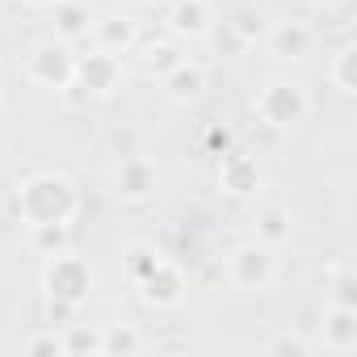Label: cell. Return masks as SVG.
<instances>
[{"label": "cell", "mask_w": 357, "mask_h": 357, "mask_svg": "<svg viewBox=\"0 0 357 357\" xmlns=\"http://www.w3.org/2000/svg\"><path fill=\"white\" fill-rule=\"evenodd\" d=\"M80 211V194L63 172H30L17 190V215L26 227L38 223H72Z\"/></svg>", "instance_id": "obj_1"}, {"label": "cell", "mask_w": 357, "mask_h": 357, "mask_svg": "<svg viewBox=\"0 0 357 357\" xmlns=\"http://www.w3.org/2000/svg\"><path fill=\"white\" fill-rule=\"evenodd\" d=\"M252 109H257V118H261L265 126L290 130V126H298V122L311 114V97H307V89H303L298 80H269V84L257 93Z\"/></svg>", "instance_id": "obj_2"}, {"label": "cell", "mask_w": 357, "mask_h": 357, "mask_svg": "<svg viewBox=\"0 0 357 357\" xmlns=\"http://www.w3.org/2000/svg\"><path fill=\"white\" fill-rule=\"evenodd\" d=\"M227 278H231L236 290H257V294L269 290V286L278 282V257H273V248H269V244H257V240L231 248V257H227Z\"/></svg>", "instance_id": "obj_3"}, {"label": "cell", "mask_w": 357, "mask_h": 357, "mask_svg": "<svg viewBox=\"0 0 357 357\" xmlns=\"http://www.w3.org/2000/svg\"><path fill=\"white\" fill-rule=\"evenodd\" d=\"M43 286H47V298H63V303H84V294L93 290V269L80 261V257H72V252H59V257H47V278H43Z\"/></svg>", "instance_id": "obj_4"}, {"label": "cell", "mask_w": 357, "mask_h": 357, "mask_svg": "<svg viewBox=\"0 0 357 357\" xmlns=\"http://www.w3.org/2000/svg\"><path fill=\"white\" fill-rule=\"evenodd\" d=\"M26 76L43 89H72V76H76V55L68 51V43H47V47H34L30 59H26Z\"/></svg>", "instance_id": "obj_5"}, {"label": "cell", "mask_w": 357, "mask_h": 357, "mask_svg": "<svg viewBox=\"0 0 357 357\" xmlns=\"http://www.w3.org/2000/svg\"><path fill=\"white\" fill-rule=\"evenodd\" d=\"M72 84H80L84 93L93 97H109L118 84H122V59L109 55V51H93V55H76V76Z\"/></svg>", "instance_id": "obj_6"}, {"label": "cell", "mask_w": 357, "mask_h": 357, "mask_svg": "<svg viewBox=\"0 0 357 357\" xmlns=\"http://www.w3.org/2000/svg\"><path fill=\"white\" fill-rule=\"evenodd\" d=\"M219 190L231 194V198H248L261 190V164L244 151H223L219 155Z\"/></svg>", "instance_id": "obj_7"}, {"label": "cell", "mask_w": 357, "mask_h": 357, "mask_svg": "<svg viewBox=\"0 0 357 357\" xmlns=\"http://www.w3.org/2000/svg\"><path fill=\"white\" fill-rule=\"evenodd\" d=\"M114 185H118V198L147 202L155 194V185H160V172H155V164L147 155H126L118 164V172H114Z\"/></svg>", "instance_id": "obj_8"}, {"label": "cell", "mask_w": 357, "mask_h": 357, "mask_svg": "<svg viewBox=\"0 0 357 357\" xmlns=\"http://www.w3.org/2000/svg\"><path fill=\"white\" fill-rule=\"evenodd\" d=\"M139 290H143V303L147 307H176L185 298V273L176 269L172 261H160L143 282H139Z\"/></svg>", "instance_id": "obj_9"}, {"label": "cell", "mask_w": 357, "mask_h": 357, "mask_svg": "<svg viewBox=\"0 0 357 357\" xmlns=\"http://www.w3.org/2000/svg\"><path fill=\"white\" fill-rule=\"evenodd\" d=\"M211 22H215L211 0H176V5L168 9V30L176 38H206Z\"/></svg>", "instance_id": "obj_10"}, {"label": "cell", "mask_w": 357, "mask_h": 357, "mask_svg": "<svg viewBox=\"0 0 357 357\" xmlns=\"http://www.w3.org/2000/svg\"><path fill=\"white\" fill-rule=\"evenodd\" d=\"M265 38H269V51L278 59H307L311 43H315L311 26H303V22H273Z\"/></svg>", "instance_id": "obj_11"}, {"label": "cell", "mask_w": 357, "mask_h": 357, "mask_svg": "<svg viewBox=\"0 0 357 357\" xmlns=\"http://www.w3.org/2000/svg\"><path fill=\"white\" fill-rule=\"evenodd\" d=\"M324 344L332 353H349L357 349V307H328L324 311Z\"/></svg>", "instance_id": "obj_12"}, {"label": "cell", "mask_w": 357, "mask_h": 357, "mask_svg": "<svg viewBox=\"0 0 357 357\" xmlns=\"http://www.w3.org/2000/svg\"><path fill=\"white\" fill-rule=\"evenodd\" d=\"M290 231H294V223H290V211H286V206H265V211H257V219H252V240H257V244L282 248V244L290 240Z\"/></svg>", "instance_id": "obj_13"}, {"label": "cell", "mask_w": 357, "mask_h": 357, "mask_svg": "<svg viewBox=\"0 0 357 357\" xmlns=\"http://www.w3.org/2000/svg\"><path fill=\"white\" fill-rule=\"evenodd\" d=\"M51 9H55V34H59V43H76V38L89 34L93 13H89L84 0H55Z\"/></svg>", "instance_id": "obj_14"}, {"label": "cell", "mask_w": 357, "mask_h": 357, "mask_svg": "<svg viewBox=\"0 0 357 357\" xmlns=\"http://www.w3.org/2000/svg\"><path fill=\"white\" fill-rule=\"evenodd\" d=\"M160 84L168 89V97H172V101H194V97L206 89V76H202V68H198V63L181 59L168 76H160Z\"/></svg>", "instance_id": "obj_15"}, {"label": "cell", "mask_w": 357, "mask_h": 357, "mask_svg": "<svg viewBox=\"0 0 357 357\" xmlns=\"http://www.w3.org/2000/svg\"><path fill=\"white\" fill-rule=\"evenodd\" d=\"M93 30H97V47L109 55H122L135 47V22H126V17H101Z\"/></svg>", "instance_id": "obj_16"}, {"label": "cell", "mask_w": 357, "mask_h": 357, "mask_svg": "<svg viewBox=\"0 0 357 357\" xmlns=\"http://www.w3.org/2000/svg\"><path fill=\"white\" fill-rule=\"evenodd\" d=\"M160 261H164V252H160L155 244H147V240H130V244L122 248V269L130 273V282H143Z\"/></svg>", "instance_id": "obj_17"}, {"label": "cell", "mask_w": 357, "mask_h": 357, "mask_svg": "<svg viewBox=\"0 0 357 357\" xmlns=\"http://www.w3.org/2000/svg\"><path fill=\"white\" fill-rule=\"evenodd\" d=\"M30 248L38 257L68 252V223H38V227H30Z\"/></svg>", "instance_id": "obj_18"}, {"label": "cell", "mask_w": 357, "mask_h": 357, "mask_svg": "<svg viewBox=\"0 0 357 357\" xmlns=\"http://www.w3.org/2000/svg\"><path fill=\"white\" fill-rule=\"evenodd\" d=\"M139 332L130 328V324H109V328H101V353L105 357H130V353H139Z\"/></svg>", "instance_id": "obj_19"}, {"label": "cell", "mask_w": 357, "mask_h": 357, "mask_svg": "<svg viewBox=\"0 0 357 357\" xmlns=\"http://www.w3.org/2000/svg\"><path fill=\"white\" fill-rule=\"evenodd\" d=\"M353 63H357V47H340V51H336V59H332V68H328L332 84H336L344 97H353V93H357V76H353Z\"/></svg>", "instance_id": "obj_20"}, {"label": "cell", "mask_w": 357, "mask_h": 357, "mask_svg": "<svg viewBox=\"0 0 357 357\" xmlns=\"http://www.w3.org/2000/svg\"><path fill=\"white\" fill-rule=\"evenodd\" d=\"M63 353L68 357H76V353H101V332L97 328H84V324H68Z\"/></svg>", "instance_id": "obj_21"}, {"label": "cell", "mask_w": 357, "mask_h": 357, "mask_svg": "<svg viewBox=\"0 0 357 357\" xmlns=\"http://www.w3.org/2000/svg\"><path fill=\"white\" fill-rule=\"evenodd\" d=\"M176 63H181V55H176V47H168V43H151L147 55H143V68L151 76H168Z\"/></svg>", "instance_id": "obj_22"}, {"label": "cell", "mask_w": 357, "mask_h": 357, "mask_svg": "<svg viewBox=\"0 0 357 357\" xmlns=\"http://www.w3.org/2000/svg\"><path fill=\"white\" fill-rule=\"evenodd\" d=\"M227 30L248 47V43H257V34H261V17H257L252 9H240V13H236V22H227Z\"/></svg>", "instance_id": "obj_23"}, {"label": "cell", "mask_w": 357, "mask_h": 357, "mask_svg": "<svg viewBox=\"0 0 357 357\" xmlns=\"http://www.w3.org/2000/svg\"><path fill=\"white\" fill-rule=\"evenodd\" d=\"M332 290H336V294H332L336 307H357V278H353V269H340Z\"/></svg>", "instance_id": "obj_24"}, {"label": "cell", "mask_w": 357, "mask_h": 357, "mask_svg": "<svg viewBox=\"0 0 357 357\" xmlns=\"http://www.w3.org/2000/svg\"><path fill=\"white\" fill-rule=\"evenodd\" d=\"M76 311H80L76 303H63V298H47V319H51V328H55V324H63V328H68Z\"/></svg>", "instance_id": "obj_25"}, {"label": "cell", "mask_w": 357, "mask_h": 357, "mask_svg": "<svg viewBox=\"0 0 357 357\" xmlns=\"http://www.w3.org/2000/svg\"><path fill=\"white\" fill-rule=\"evenodd\" d=\"M206 147H211L215 155L231 151V147H236V135H231V126H211V135H206Z\"/></svg>", "instance_id": "obj_26"}, {"label": "cell", "mask_w": 357, "mask_h": 357, "mask_svg": "<svg viewBox=\"0 0 357 357\" xmlns=\"http://www.w3.org/2000/svg\"><path fill=\"white\" fill-rule=\"evenodd\" d=\"M30 353H34V357H43V353H63V336H55V328H51V332H43V336L30 340Z\"/></svg>", "instance_id": "obj_27"}, {"label": "cell", "mask_w": 357, "mask_h": 357, "mask_svg": "<svg viewBox=\"0 0 357 357\" xmlns=\"http://www.w3.org/2000/svg\"><path fill=\"white\" fill-rule=\"evenodd\" d=\"M273 349H278V353H307V344H303V340H290V336H282Z\"/></svg>", "instance_id": "obj_28"}, {"label": "cell", "mask_w": 357, "mask_h": 357, "mask_svg": "<svg viewBox=\"0 0 357 357\" xmlns=\"http://www.w3.org/2000/svg\"><path fill=\"white\" fill-rule=\"evenodd\" d=\"M315 9H336V5H344V0H311Z\"/></svg>", "instance_id": "obj_29"}, {"label": "cell", "mask_w": 357, "mask_h": 357, "mask_svg": "<svg viewBox=\"0 0 357 357\" xmlns=\"http://www.w3.org/2000/svg\"><path fill=\"white\" fill-rule=\"evenodd\" d=\"M26 5H34V9H51L55 0H26Z\"/></svg>", "instance_id": "obj_30"}]
</instances>
